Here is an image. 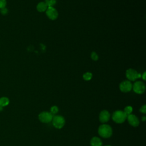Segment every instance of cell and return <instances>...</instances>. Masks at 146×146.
<instances>
[{
	"mask_svg": "<svg viewBox=\"0 0 146 146\" xmlns=\"http://www.w3.org/2000/svg\"><path fill=\"white\" fill-rule=\"evenodd\" d=\"M47 17L51 20H55L58 17V12L53 7H48L46 10Z\"/></svg>",
	"mask_w": 146,
	"mask_h": 146,
	"instance_id": "ba28073f",
	"label": "cell"
},
{
	"mask_svg": "<svg viewBox=\"0 0 146 146\" xmlns=\"http://www.w3.org/2000/svg\"><path fill=\"white\" fill-rule=\"evenodd\" d=\"M91 146H103L102 140L96 136L93 137L90 140Z\"/></svg>",
	"mask_w": 146,
	"mask_h": 146,
	"instance_id": "8fae6325",
	"label": "cell"
},
{
	"mask_svg": "<svg viewBox=\"0 0 146 146\" xmlns=\"http://www.w3.org/2000/svg\"><path fill=\"white\" fill-rule=\"evenodd\" d=\"M38 118L40 121L43 123H48L52 121L53 118V115L50 112L43 111L40 112L38 115Z\"/></svg>",
	"mask_w": 146,
	"mask_h": 146,
	"instance_id": "5b68a950",
	"label": "cell"
},
{
	"mask_svg": "<svg viewBox=\"0 0 146 146\" xmlns=\"http://www.w3.org/2000/svg\"><path fill=\"white\" fill-rule=\"evenodd\" d=\"M145 76H146V72H145V71H144V72H143V74L141 75V78L143 79V80H145Z\"/></svg>",
	"mask_w": 146,
	"mask_h": 146,
	"instance_id": "7402d4cb",
	"label": "cell"
},
{
	"mask_svg": "<svg viewBox=\"0 0 146 146\" xmlns=\"http://www.w3.org/2000/svg\"><path fill=\"white\" fill-rule=\"evenodd\" d=\"M133 111V108L130 106H128L127 107H125L124 110V112L127 115H128L129 114H131L132 112Z\"/></svg>",
	"mask_w": 146,
	"mask_h": 146,
	"instance_id": "9a60e30c",
	"label": "cell"
},
{
	"mask_svg": "<svg viewBox=\"0 0 146 146\" xmlns=\"http://www.w3.org/2000/svg\"><path fill=\"white\" fill-rule=\"evenodd\" d=\"M92 78V74L90 72H86L83 75V78L86 81L90 80Z\"/></svg>",
	"mask_w": 146,
	"mask_h": 146,
	"instance_id": "5bb4252c",
	"label": "cell"
},
{
	"mask_svg": "<svg viewBox=\"0 0 146 146\" xmlns=\"http://www.w3.org/2000/svg\"><path fill=\"white\" fill-rule=\"evenodd\" d=\"M98 133L100 136L107 139L110 137L112 135V129L111 127L107 124H103L98 128Z\"/></svg>",
	"mask_w": 146,
	"mask_h": 146,
	"instance_id": "6da1fadb",
	"label": "cell"
},
{
	"mask_svg": "<svg viewBox=\"0 0 146 146\" xmlns=\"http://www.w3.org/2000/svg\"><path fill=\"white\" fill-rule=\"evenodd\" d=\"M53 126L57 129H61L65 124V119L64 117L60 115H55L53 116L52 120Z\"/></svg>",
	"mask_w": 146,
	"mask_h": 146,
	"instance_id": "3957f363",
	"label": "cell"
},
{
	"mask_svg": "<svg viewBox=\"0 0 146 146\" xmlns=\"http://www.w3.org/2000/svg\"><path fill=\"white\" fill-rule=\"evenodd\" d=\"M0 11L2 15H6L8 13V10L6 7H4L2 9H1Z\"/></svg>",
	"mask_w": 146,
	"mask_h": 146,
	"instance_id": "44dd1931",
	"label": "cell"
},
{
	"mask_svg": "<svg viewBox=\"0 0 146 146\" xmlns=\"http://www.w3.org/2000/svg\"><path fill=\"white\" fill-rule=\"evenodd\" d=\"M127 119L128 121V123L133 127H137L139 125V120L138 117L134 114L131 113L127 115Z\"/></svg>",
	"mask_w": 146,
	"mask_h": 146,
	"instance_id": "9c48e42d",
	"label": "cell"
},
{
	"mask_svg": "<svg viewBox=\"0 0 146 146\" xmlns=\"http://www.w3.org/2000/svg\"><path fill=\"white\" fill-rule=\"evenodd\" d=\"M58 111H59L58 107L56 106H53L50 108V112L52 115H55V114H56L58 112Z\"/></svg>",
	"mask_w": 146,
	"mask_h": 146,
	"instance_id": "e0dca14e",
	"label": "cell"
},
{
	"mask_svg": "<svg viewBox=\"0 0 146 146\" xmlns=\"http://www.w3.org/2000/svg\"><path fill=\"white\" fill-rule=\"evenodd\" d=\"M104 146H111V145H104Z\"/></svg>",
	"mask_w": 146,
	"mask_h": 146,
	"instance_id": "cb8c5ba5",
	"label": "cell"
},
{
	"mask_svg": "<svg viewBox=\"0 0 146 146\" xmlns=\"http://www.w3.org/2000/svg\"><path fill=\"white\" fill-rule=\"evenodd\" d=\"M140 112L145 114L146 113V105L144 104L140 108Z\"/></svg>",
	"mask_w": 146,
	"mask_h": 146,
	"instance_id": "ffe728a7",
	"label": "cell"
},
{
	"mask_svg": "<svg viewBox=\"0 0 146 146\" xmlns=\"http://www.w3.org/2000/svg\"><path fill=\"white\" fill-rule=\"evenodd\" d=\"M45 3L48 7H53L56 3V0H45Z\"/></svg>",
	"mask_w": 146,
	"mask_h": 146,
	"instance_id": "2e32d148",
	"label": "cell"
},
{
	"mask_svg": "<svg viewBox=\"0 0 146 146\" xmlns=\"http://www.w3.org/2000/svg\"><path fill=\"white\" fill-rule=\"evenodd\" d=\"M125 76L129 81H135L137 79L140 78L141 74L134 69L129 68L125 72Z\"/></svg>",
	"mask_w": 146,
	"mask_h": 146,
	"instance_id": "277c9868",
	"label": "cell"
},
{
	"mask_svg": "<svg viewBox=\"0 0 146 146\" xmlns=\"http://www.w3.org/2000/svg\"><path fill=\"white\" fill-rule=\"evenodd\" d=\"M127 115L121 110H117L115 111L112 116L113 121L118 124L123 123L127 119Z\"/></svg>",
	"mask_w": 146,
	"mask_h": 146,
	"instance_id": "7a4b0ae2",
	"label": "cell"
},
{
	"mask_svg": "<svg viewBox=\"0 0 146 146\" xmlns=\"http://www.w3.org/2000/svg\"><path fill=\"white\" fill-rule=\"evenodd\" d=\"M145 120H146V117H145V116H143V117H141V120H142V121H145Z\"/></svg>",
	"mask_w": 146,
	"mask_h": 146,
	"instance_id": "603a6c76",
	"label": "cell"
},
{
	"mask_svg": "<svg viewBox=\"0 0 146 146\" xmlns=\"http://www.w3.org/2000/svg\"><path fill=\"white\" fill-rule=\"evenodd\" d=\"M6 0H0V9H2L6 6Z\"/></svg>",
	"mask_w": 146,
	"mask_h": 146,
	"instance_id": "d6986e66",
	"label": "cell"
},
{
	"mask_svg": "<svg viewBox=\"0 0 146 146\" xmlns=\"http://www.w3.org/2000/svg\"><path fill=\"white\" fill-rule=\"evenodd\" d=\"M91 59H92V60H95V61H96V60H98V59H99V56H98V55L97 54V53H96V52L93 51V52L91 53Z\"/></svg>",
	"mask_w": 146,
	"mask_h": 146,
	"instance_id": "ac0fdd59",
	"label": "cell"
},
{
	"mask_svg": "<svg viewBox=\"0 0 146 146\" xmlns=\"http://www.w3.org/2000/svg\"><path fill=\"white\" fill-rule=\"evenodd\" d=\"M9 100L6 97H2L0 98V107H5L9 104Z\"/></svg>",
	"mask_w": 146,
	"mask_h": 146,
	"instance_id": "4fadbf2b",
	"label": "cell"
},
{
	"mask_svg": "<svg viewBox=\"0 0 146 146\" xmlns=\"http://www.w3.org/2000/svg\"><path fill=\"white\" fill-rule=\"evenodd\" d=\"M132 89L133 91L137 94H142L145 92V86L141 81H137L132 84Z\"/></svg>",
	"mask_w": 146,
	"mask_h": 146,
	"instance_id": "8992f818",
	"label": "cell"
},
{
	"mask_svg": "<svg viewBox=\"0 0 146 146\" xmlns=\"http://www.w3.org/2000/svg\"><path fill=\"white\" fill-rule=\"evenodd\" d=\"M48 6L45 3V2H40L36 6V10L39 12H44L46 11Z\"/></svg>",
	"mask_w": 146,
	"mask_h": 146,
	"instance_id": "7c38bea8",
	"label": "cell"
},
{
	"mask_svg": "<svg viewBox=\"0 0 146 146\" xmlns=\"http://www.w3.org/2000/svg\"><path fill=\"white\" fill-rule=\"evenodd\" d=\"M119 89L123 92H128L132 89V84L128 80H124L120 83Z\"/></svg>",
	"mask_w": 146,
	"mask_h": 146,
	"instance_id": "52a82bcc",
	"label": "cell"
},
{
	"mask_svg": "<svg viewBox=\"0 0 146 146\" xmlns=\"http://www.w3.org/2000/svg\"><path fill=\"white\" fill-rule=\"evenodd\" d=\"M99 121L101 123H107V121H108V120L110 119V112L107 110H106L102 111L99 113Z\"/></svg>",
	"mask_w": 146,
	"mask_h": 146,
	"instance_id": "30bf717a",
	"label": "cell"
}]
</instances>
